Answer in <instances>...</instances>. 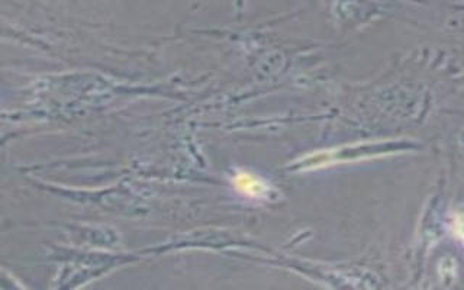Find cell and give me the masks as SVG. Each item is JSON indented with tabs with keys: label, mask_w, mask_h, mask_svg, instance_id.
Segmentation results:
<instances>
[{
	"label": "cell",
	"mask_w": 464,
	"mask_h": 290,
	"mask_svg": "<svg viewBox=\"0 0 464 290\" xmlns=\"http://www.w3.org/2000/svg\"><path fill=\"white\" fill-rule=\"evenodd\" d=\"M237 186L244 193L251 195V196H260V195L264 193L265 190L264 185L258 179H255L254 176H250V174H245V173H242V174L238 176Z\"/></svg>",
	"instance_id": "1"
}]
</instances>
